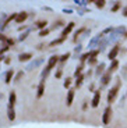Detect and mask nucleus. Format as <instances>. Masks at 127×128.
Returning a JSON list of instances; mask_svg holds the SVG:
<instances>
[{
    "label": "nucleus",
    "instance_id": "423d86ee",
    "mask_svg": "<svg viewBox=\"0 0 127 128\" xmlns=\"http://www.w3.org/2000/svg\"><path fill=\"white\" fill-rule=\"evenodd\" d=\"M99 100H101V92H99V90H96V92L94 93V98H92L91 106H92V107H98Z\"/></svg>",
    "mask_w": 127,
    "mask_h": 128
},
{
    "label": "nucleus",
    "instance_id": "a211bd4d",
    "mask_svg": "<svg viewBox=\"0 0 127 128\" xmlns=\"http://www.w3.org/2000/svg\"><path fill=\"white\" fill-rule=\"evenodd\" d=\"M14 103H16V93L11 92L10 93V98H9V106H13L14 107Z\"/></svg>",
    "mask_w": 127,
    "mask_h": 128
},
{
    "label": "nucleus",
    "instance_id": "6e6552de",
    "mask_svg": "<svg viewBox=\"0 0 127 128\" xmlns=\"http://www.w3.org/2000/svg\"><path fill=\"white\" fill-rule=\"evenodd\" d=\"M7 117L10 118V121H13V120L16 118V112H14L13 106H9V107H7Z\"/></svg>",
    "mask_w": 127,
    "mask_h": 128
},
{
    "label": "nucleus",
    "instance_id": "c756f323",
    "mask_svg": "<svg viewBox=\"0 0 127 128\" xmlns=\"http://www.w3.org/2000/svg\"><path fill=\"white\" fill-rule=\"evenodd\" d=\"M28 34H29V31H27V32H24V34H22L21 36H20V40H24V39L27 38V36H28Z\"/></svg>",
    "mask_w": 127,
    "mask_h": 128
},
{
    "label": "nucleus",
    "instance_id": "473e14b6",
    "mask_svg": "<svg viewBox=\"0 0 127 128\" xmlns=\"http://www.w3.org/2000/svg\"><path fill=\"white\" fill-rule=\"evenodd\" d=\"M22 75H24V74H22V71H21V72H18V74H17V77H16V81H18L20 78L22 77Z\"/></svg>",
    "mask_w": 127,
    "mask_h": 128
},
{
    "label": "nucleus",
    "instance_id": "7ed1b4c3",
    "mask_svg": "<svg viewBox=\"0 0 127 128\" xmlns=\"http://www.w3.org/2000/svg\"><path fill=\"white\" fill-rule=\"evenodd\" d=\"M110 118H112V107L108 106L105 109V112H103V116H102V122L105 125H108L110 122Z\"/></svg>",
    "mask_w": 127,
    "mask_h": 128
},
{
    "label": "nucleus",
    "instance_id": "9d476101",
    "mask_svg": "<svg viewBox=\"0 0 127 128\" xmlns=\"http://www.w3.org/2000/svg\"><path fill=\"white\" fill-rule=\"evenodd\" d=\"M73 100H74V89H70L69 92H67V102H66V104L67 106H71Z\"/></svg>",
    "mask_w": 127,
    "mask_h": 128
},
{
    "label": "nucleus",
    "instance_id": "7c9ffc66",
    "mask_svg": "<svg viewBox=\"0 0 127 128\" xmlns=\"http://www.w3.org/2000/svg\"><path fill=\"white\" fill-rule=\"evenodd\" d=\"M60 77H61V68H59L56 71V74H54V78H60Z\"/></svg>",
    "mask_w": 127,
    "mask_h": 128
},
{
    "label": "nucleus",
    "instance_id": "1a4fd4ad",
    "mask_svg": "<svg viewBox=\"0 0 127 128\" xmlns=\"http://www.w3.org/2000/svg\"><path fill=\"white\" fill-rule=\"evenodd\" d=\"M45 92V81H41V84L38 85V92H36V98H42V95H43Z\"/></svg>",
    "mask_w": 127,
    "mask_h": 128
},
{
    "label": "nucleus",
    "instance_id": "bb28decb",
    "mask_svg": "<svg viewBox=\"0 0 127 128\" xmlns=\"http://www.w3.org/2000/svg\"><path fill=\"white\" fill-rule=\"evenodd\" d=\"M63 25H64V22H63V21H57V22L54 24V25L52 26V28H53V29H56V28H59V26H63Z\"/></svg>",
    "mask_w": 127,
    "mask_h": 128
},
{
    "label": "nucleus",
    "instance_id": "a878e982",
    "mask_svg": "<svg viewBox=\"0 0 127 128\" xmlns=\"http://www.w3.org/2000/svg\"><path fill=\"white\" fill-rule=\"evenodd\" d=\"M96 64V57H89L88 58V66H94Z\"/></svg>",
    "mask_w": 127,
    "mask_h": 128
},
{
    "label": "nucleus",
    "instance_id": "20e7f679",
    "mask_svg": "<svg viewBox=\"0 0 127 128\" xmlns=\"http://www.w3.org/2000/svg\"><path fill=\"white\" fill-rule=\"evenodd\" d=\"M119 50H120V46L116 45V46H114V48L112 49L110 52H109V54H108V58H109V60H112V61L116 60V56L119 54Z\"/></svg>",
    "mask_w": 127,
    "mask_h": 128
},
{
    "label": "nucleus",
    "instance_id": "f8f14e48",
    "mask_svg": "<svg viewBox=\"0 0 127 128\" xmlns=\"http://www.w3.org/2000/svg\"><path fill=\"white\" fill-rule=\"evenodd\" d=\"M32 58V53H22V54L18 56V60L20 61H28Z\"/></svg>",
    "mask_w": 127,
    "mask_h": 128
},
{
    "label": "nucleus",
    "instance_id": "393cba45",
    "mask_svg": "<svg viewBox=\"0 0 127 128\" xmlns=\"http://www.w3.org/2000/svg\"><path fill=\"white\" fill-rule=\"evenodd\" d=\"M70 85H71V78H66V81H64V88H66V89H69V88H70Z\"/></svg>",
    "mask_w": 127,
    "mask_h": 128
},
{
    "label": "nucleus",
    "instance_id": "c85d7f7f",
    "mask_svg": "<svg viewBox=\"0 0 127 128\" xmlns=\"http://www.w3.org/2000/svg\"><path fill=\"white\" fill-rule=\"evenodd\" d=\"M120 6H121L120 3H116V4H114V6H113V7H112V11H113V13H116V11H117V10L120 8Z\"/></svg>",
    "mask_w": 127,
    "mask_h": 128
},
{
    "label": "nucleus",
    "instance_id": "2eb2a0df",
    "mask_svg": "<svg viewBox=\"0 0 127 128\" xmlns=\"http://www.w3.org/2000/svg\"><path fill=\"white\" fill-rule=\"evenodd\" d=\"M84 78H85V75H80V77H77L76 78V88H78V86H81L83 85V82H84Z\"/></svg>",
    "mask_w": 127,
    "mask_h": 128
},
{
    "label": "nucleus",
    "instance_id": "72a5a7b5",
    "mask_svg": "<svg viewBox=\"0 0 127 128\" xmlns=\"http://www.w3.org/2000/svg\"><path fill=\"white\" fill-rule=\"evenodd\" d=\"M10 61H11V57H6V58H4V63H6V64H10Z\"/></svg>",
    "mask_w": 127,
    "mask_h": 128
},
{
    "label": "nucleus",
    "instance_id": "e433bc0d",
    "mask_svg": "<svg viewBox=\"0 0 127 128\" xmlns=\"http://www.w3.org/2000/svg\"><path fill=\"white\" fill-rule=\"evenodd\" d=\"M124 36H127V32H126V35H124Z\"/></svg>",
    "mask_w": 127,
    "mask_h": 128
},
{
    "label": "nucleus",
    "instance_id": "b1692460",
    "mask_svg": "<svg viewBox=\"0 0 127 128\" xmlns=\"http://www.w3.org/2000/svg\"><path fill=\"white\" fill-rule=\"evenodd\" d=\"M49 32H50L49 29H46V28H45V29H42V31H39V34H38V35H39V36H46V35H49Z\"/></svg>",
    "mask_w": 127,
    "mask_h": 128
},
{
    "label": "nucleus",
    "instance_id": "f3484780",
    "mask_svg": "<svg viewBox=\"0 0 127 128\" xmlns=\"http://www.w3.org/2000/svg\"><path fill=\"white\" fill-rule=\"evenodd\" d=\"M13 75H14V71L13 70H9L6 72V84H10V81L13 80Z\"/></svg>",
    "mask_w": 127,
    "mask_h": 128
},
{
    "label": "nucleus",
    "instance_id": "f704fd0d",
    "mask_svg": "<svg viewBox=\"0 0 127 128\" xmlns=\"http://www.w3.org/2000/svg\"><path fill=\"white\" fill-rule=\"evenodd\" d=\"M123 16H124V17H127V6L124 7V10H123Z\"/></svg>",
    "mask_w": 127,
    "mask_h": 128
},
{
    "label": "nucleus",
    "instance_id": "cd10ccee",
    "mask_svg": "<svg viewBox=\"0 0 127 128\" xmlns=\"http://www.w3.org/2000/svg\"><path fill=\"white\" fill-rule=\"evenodd\" d=\"M95 4H96V7L102 8V7L105 6V2H103V0H99V2H95Z\"/></svg>",
    "mask_w": 127,
    "mask_h": 128
},
{
    "label": "nucleus",
    "instance_id": "412c9836",
    "mask_svg": "<svg viewBox=\"0 0 127 128\" xmlns=\"http://www.w3.org/2000/svg\"><path fill=\"white\" fill-rule=\"evenodd\" d=\"M46 25H48V21H45V20H43V21H38V22H36V26H38L41 31H42V29H45V26H46Z\"/></svg>",
    "mask_w": 127,
    "mask_h": 128
},
{
    "label": "nucleus",
    "instance_id": "6ab92c4d",
    "mask_svg": "<svg viewBox=\"0 0 127 128\" xmlns=\"http://www.w3.org/2000/svg\"><path fill=\"white\" fill-rule=\"evenodd\" d=\"M64 40H66V39H64V38H61V36H60V38H57V39H54V40H52V42H50V46L60 45V43H63Z\"/></svg>",
    "mask_w": 127,
    "mask_h": 128
},
{
    "label": "nucleus",
    "instance_id": "c9c22d12",
    "mask_svg": "<svg viewBox=\"0 0 127 128\" xmlns=\"http://www.w3.org/2000/svg\"><path fill=\"white\" fill-rule=\"evenodd\" d=\"M0 60H3V56H2V53H0Z\"/></svg>",
    "mask_w": 127,
    "mask_h": 128
},
{
    "label": "nucleus",
    "instance_id": "ddd939ff",
    "mask_svg": "<svg viewBox=\"0 0 127 128\" xmlns=\"http://www.w3.org/2000/svg\"><path fill=\"white\" fill-rule=\"evenodd\" d=\"M117 67H119V61L117 60H113L112 61V64H110V67H109V72H113V71H116L117 70Z\"/></svg>",
    "mask_w": 127,
    "mask_h": 128
},
{
    "label": "nucleus",
    "instance_id": "f03ea898",
    "mask_svg": "<svg viewBox=\"0 0 127 128\" xmlns=\"http://www.w3.org/2000/svg\"><path fill=\"white\" fill-rule=\"evenodd\" d=\"M119 89H120V81H117L116 85L109 90V93H108V102L109 103L114 102V99H116V96H117V93H119Z\"/></svg>",
    "mask_w": 127,
    "mask_h": 128
},
{
    "label": "nucleus",
    "instance_id": "0eeeda50",
    "mask_svg": "<svg viewBox=\"0 0 127 128\" xmlns=\"http://www.w3.org/2000/svg\"><path fill=\"white\" fill-rule=\"evenodd\" d=\"M110 78H112V72H109V71H106L103 75H102V80H101V84L105 86V85H108L109 84V81H110Z\"/></svg>",
    "mask_w": 127,
    "mask_h": 128
},
{
    "label": "nucleus",
    "instance_id": "dca6fc26",
    "mask_svg": "<svg viewBox=\"0 0 127 128\" xmlns=\"http://www.w3.org/2000/svg\"><path fill=\"white\" fill-rule=\"evenodd\" d=\"M84 67H85V66H84V64H80L78 67H77V70L74 71V77H80V75H81V72H83V70H84Z\"/></svg>",
    "mask_w": 127,
    "mask_h": 128
},
{
    "label": "nucleus",
    "instance_id": "5701e85b",
    "mask_svg": "<svg viewBox=\"0 0 127 128\" xmlns=\"http://www.w3.org/2000/svg\"><path fill=\"white\" fill-rule=\"evenodd\" d=\"M83 32H85V28H80L78 31L76 32V35H74V42L77 40V38H78V36H80V34H83Z\"/></svg>",
    "mask_w": 127,
    "mask_h": 128
},
{
    "label": "nucleus",
    "instance_id": "f257e3e1",
    "mask_svg": "<svg viewBox=\"0 0 127 128\" xmlns=\"http://www.w3.org/2000/svg\"><path fill=\"white\" fill-rule=\"evenodd\" d=\"M59 61V57L57 56H52L50 58H49V61H48V66L45 67V70L42 71V74H41V77H42V81H45L46 78H48V75H49V72H50V70L56 66V63Z\"/></svg>",
    "mask_w": 127,
    "mask_h": 128
},
{
    "label": "nucleus",
    "instance_id": "39448f33",
    "mask_svg": "<svg viewBox=\"0 0 127 128\" xmlns=\"http://www.w3.org/2000/svg\"><path fill=\"white\" fill-rule=\"evenodd\" d=\"M74 26H76V24H74V22H69V25H67L66 28L63 29V32H61V38L66 39V38H67V35H69V34H70V32L73 31Z\"/></svg>",
    "mask_w": 127,
    "mask_h": 128
},
{
    "label": "nucleus",
    "instance_id": "aec40b11",
    "mask_svg": "<svg viewBox=\"0 0 127 128\" xmlns=\"http://www.w3.org/2000/svg\"><path fill=\"white\" fill-rule=\"evenodd\" d=\"M41 63H43V58H39V60H35V61H34V63H32L31 66L28 67V70H31V68H35V67H38V66H39Z\"/></svg>",
    "mask_w": 127,
    "mask_h": 128
},
{
    "label": "nucleus",
    "instance_id": "9b49d317",
    "mask_svg": "<svg viewBox=\"0 0 127 128\" xmlns=\"http://www.w3.org/2000/svg\"><path fill=\"white\" fill-rule=\"evenodd\" d=\"M27 17H28V14L25 13V11H21V13L17 16V20H16V22H18V24H21V22H24L27 20Z\"/></svg>",
    "mask_w": 127,
    "mask_h": 128
},
{
    "label": "nucleus",
    "instance_id": "4468645a",
    "mask_svg": "<svg viewBox=\"0 0 127 128\" xmlns=\"http://www.w3.org/2000/svg\"><path fill=\"white\" fill-rule=\"evenodd\" d=\"M103 71H105V64H103V63H101V64L98 66V67H96L95 74H96V75H102V74H103Z\"/></svg>",
    "mask_w": 127,
    "mask_h": 128
},
{
    "label": "nucleus",
    "instance_id": "4be33fe9",
    "mask_svg": "<svg viewBox=\"0 0 127 128\" xmlns=\"http://www.w3.org/2000/svg\"><path fill=\"white\" fill-rule=\"evenodd\" d=\"M69 57H70V53H66V54H63L60 58H59V60H60V63L63 64L64 61H67V60H69Z\"/></svg>",
    "mask_w": 127,
    "mask_h": 128
},
{
    "label": "nucleus",
    "instance_id": "2f4dec72",
    "mask_svg": "<svg viewBox=\"0 0 127 128\" xmlns=\"http://www.w3.org/2000/svg\"><path fill=\"white\" fill-rule=\"evenodd\" d=\"M6 43H7V46H9V48H10V46H13L14 45V39H7Z\"/></svg>",
    "mask_w": 127,
    "mask_h": 128
}]
</instances>
